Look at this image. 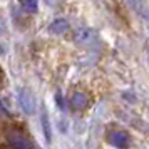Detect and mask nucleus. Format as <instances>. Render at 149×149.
<instances>
[{"mask_svg":"<svg viewBox=\"0 0 149 149\" xmlns=\"http://www.w3.org/2000/svg\"><path fill=\"white\" fill-rule=\"evenodd\" d=\"M72 40L77 45H92L97 40V32L91 27H79L74 30Z\"/></svg>","mask_w":149,"mask_h":149,"instance_id":"obj_1","label":"nucleus"},{"mask_svg":"<svg viewBox=\"0 0 149 149\" xmlns=\"http://www.w3.org/2000/svg\"><path fill=\"white\" fill-rule=\"evenodd\" d=\"M19 104H20L22 111L25 114H34L37 109V102H35V95L30 89L24 87L19 91Z\"/></svg>","mask_w":149,"mask_h":149,"instance_id":"obj_2","label":"nucleus"},{"mask_svg":"<svg viewBox=\"0 0 149 149\" xmlns=\"http://www.w3.org/2000/svg\"><path fill=\"white\" fill-rule=\"evenodd\" d=\"M7 142L10 148L15 149H30L34 148V144L29 141V137L24 132H19V131H12L10 134L7 136Z\"/></svg>","mask_w":149,"mask_h":149,"instance_id":"obj_3","label":"nucleus"},{"mask_svg":"<svg viewBox=\"0 0 149 149\" xmlns=\"http://www.w3.org/2000/svg\"><path fill=\"white\" fill-rule=\"evenodd\" d=\"M109 142L114 146V148H127L131 139L124 131H109Z\"/></svg>","mask_w":149,"mask_h":149,"instance_id":"obj_4","label":"nucleus"},{"mask_svg":"<svg viewBox=\"0 0 149 149\" xmlns=\"http://www.w3.org/2000/svg\"><path fill=\"white\" fill-rule=\"evenodd\" d=\"M69 30V22L65 19H57L49 25V32L54 35H62Z\"/></svg>","mask_w":149,"mask_h":149,"instance_id":"obj_5","label":"nucleus"},{"mask_svg":"<svg viewBox=\"0 0 149 149\" xmlns=\"http://www.w3.org/2000/svg\"><path fill=\"white\" fill-rule=\"evenodd\" d=\"M70 106L75 111H82V109H86V106H87V97L82 94V92H75L72 95V99H70Z\"/></svg>","mask_w":149,"mask_h":149,"instance_id":"obj_6","label":"nucleus"},{"mask_svg":"<svg viewBox=\"0 0 149 149\" xmlns=\"http://www.w3.org/2000/svg\"><path fill=\"white\" fill-rule=\"evenodd\" d=\"M20 5L29 14H35L39 10V2L37 0H20Z\"/></svg>","mask_w":149,"mask_h":149,"instance_id":"obj_7","label":"nucleus"},{"mask_svg":"<svg viewBox=\"0 0 149 149\" xmlns=\"http://www.w3.org/2000/svg\"><path fill=\"white\" fill-rule=\"evenodd\" d=\"M42 122H44V129H45V139H47V141H50V132H49V119H47V116H45V114L42 116Z\"/></svg>","mask_w":149,"mask_h":149,"instance_id":"obj_8","label":"nucleus"}]
</instances>
